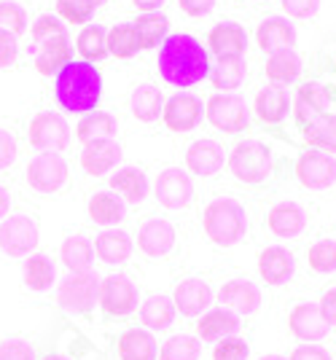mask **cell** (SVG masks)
Wrapping results in <instances>:
<instances>
[{"instance_id":"cb8c5ba5","label":"cell","mask_w":336,"mask_h":360,"mask_svg":"<svg viewBox=\"0 0 336 360\" xmlns=\"http://www.w3.org/2000/svg\"><path fill=\"white\" fill-rule=\"evenodd\" d=\"M240 328H243L240 317L218 307V309H207L205 315L199 317L197 326H194V336L202 345H215V342H221L226 336H237Z\"/></svg>"},{"instance_id":"f907efd6","label":"cell","mask_w":336,"mask_h":360,"mask_svg":"<svg viewBox=\"0 0 336 360\" xmlns=\"http://www.w3.org/2000/svg\"><path fill=\"white\" fill-rule=\"evenodd\" d=\"M19 156V143L11 129L0 127V169H8Z\"/></svg>"},{"instance_id":"91938a15","label":"cell","mask_w":336,"mask_h":360,"mask_svg":"<svg viewBox=\"0 0 336 360\" xmlns=\"http://www.w3.org/2000/svg\"><path fill=\"white\" fill-rule=\"evenodd\" d=\"M132 3H135V8H140L143 14H153L164 0H132Z\"/></svg>"},{"instance_id":"6f0895ef","label":"cell","mask_w":336,"mask_h":360,"mask_svg":"<svg viewBox=\"0 0 336 360\" xmlns=\"http://www.w3.org/2000/svg\"><path fill=\"white\" fill-rule=\"evenodd\" d=\"M178 3L188 16H205L215 6V0H178Z\"/></svg>"},{"instance_id":"8fae6325","label":"cell","mask_w":336,"mask_h":360,"mask_svg":"<svg viewBox=\"0 0 336 360\" xmlns=\"http://www.w3.org/2000/svg\"><path fill=\"white\" fill-rule=\"evenodd\" d=\"M205 116L213 124L215 129L221 132H229V135H237V132H245L247 124H250V108L245 103L240 94H213L207 100V108H205Z\"/></svg>"},{"instance_id":"836d02e7","label":"cell","mask_w":336,"mask_h":360,"mask_svg":"<svg viewBox=\"0 0 336 360\" xmlns=\"http://www.w3.org/2000/svg\"><path fill=\"white\" fill-rule=\"evenodd\" d=\"M116 129H119V121H116L113 113H108V110H89V113H84V119L78 121L76 135L86 146V143H94V140H113Z\"/></svg>"},{"instance_id":"bcb514c9","label":"cell","mask_w":336,"mask_h":360,"mask_svg":"<svg viewBox=\"0 0 336 360\" xmlns=\"http://www.w3.org/2000/svg\"><path fill=\"white\" fill-rule=\"evenodd\" d=\"M0 360H38V347L30 339L8 336L0 342Z\"/></svg>"},{"instance_id":"4dcf8cb0","label":"cell","mask_w":336,"mask_h":360,"mask_svg":"<svg viewBox=\"0 0 336 360\" xmlns=\"http://www.w3.org/2000/svg\"><path fill=\"white\" fill-rule=\"evenodd\" d=\"M175 304H172V296H164V293H153L148 299L140 304V323L146 326V330H169L172 323H175Z\"/></svg>"},{"instance_id":"5b68a950","label":"cell","mask_w":336,"mask_h":360,"mask_svg":"<svg viewBox=\"0 0 336 360\" xmlns=\"http://www.w3.org/2000/svg\"><path fill=\"white\" fill-rule=\"evenodd\" d=\"M100 293V277L94 271H67L57 285V304L73 317H92Z\"/></svg>"},{"instance_id":"603a6c76","label":"cell","mask_w":336,"mask_h":360,"mask_svg":"<svg viewBox=\"0 0 336 360\" xmlns=\"http://www.w3.org/2000/svg\"><path fill=\"white\" fill-rule=\"evenodd\" d=\"M78 162H81V169L86 175H94V178L108 175L110 169H116V165L122 162V146L116 140H94V143H86L81 148Z\"/></svg>"},{"instance_id":"83f0119b","label":"cell","mask_w":336,"mask_h":360,"mask_svg":"<svg viewBox=\"0 0 336 360\" xmlns=\"http://www.w3.org/2000/svg\"><path fill=\"white\" fill-rule=\"evenodd\" d=\"M261 51L264 54H277V51H288L296 46V27L283 16H269L259 25L256 32Z\"/></svg>"},{"instance_id":"ee69618b","label":"cell","mask_w":336,"mask_h":360,"mask_svg":"<svg viewBox=\"0 0 336 360\" xmlns=\"http://www.w3.org/2000/svg\"><path fill=\"white\" fill-rule=\"evenodd\" d=\"M27 27V11L16 0H0V30L22 35Z\"/></svg>"},{"instance_id":"11a10c76","label":"cell","mask_w":336,"mask_h":360,"mask_svg":"<svg viewBox=\"0 0 336 360\" xmlns=\"http://www.w3.org/2000/svg\"><path fill=\"white\" fill-rule=\"evenodd\" d=\"M78 342H81V336L73 333V345H65L67 349H49V352H44L38 360H84L81 347H76Z\"/></svg>"},{"instance_id":"9a60e30c","label":"cell","mask_w":336,"mask_h":360,"mask_svg":"<svg viewBox=\"0 0 336 360\" xmlns=\"http://www.w3.org/2000/svg\"><path fill=\"white\" fill-rule=\"evenodd\" d=\"M156 202L167 210H186L194 199V183L191 175L181 169V167H167L156 175V186H153Z\"/></svg>"},{"instance_id":"d6a6232c","label":"cell","mask_w":336,"mask_h":360,"mask_svg":"<svg viewBox=\"0 0 336 360\" xmlns=\"http://www.w3.org/2000/svg\"><path fill=\"white\" fill-rule=\"evenodd\" d=\"M60 258L67 271H92L94 266V245L86 234H70L62 242Z\"/></svg>"},{"instance_id":"44dd1931","label":"cell","mask_w":336,"mask_h":360,"mask_svg":"<svg viewBox=\"0 0 336 360\" xmlns=\"http://www.w3.org/2000/svg\"><path fill=\"white\" fill-rule=\"evenodd\" d=\"M27 51L32 54V65H35V70H38L41 75L60 73L62 68L70 62V57H73V46H70L67 32L51 35V38H46V41L30 46Z\"/></svg>"},{"instance_id":"52a82bcc","label":"cell","mask_w":336,"mask_h":360,"mask_svg":"<svg viewBox=\"0 0 336 360\" xmlns=\"http://www.w3.org/2000/svg\"><path fill=\"white\" fill-rule=\"evenodd\" d=\"M41 242V229L38 221L27 212H16L3 218L0 224V250L11 258H27L35 253Z\"/></svg>"},{"instance_id":"816d5d0a","label":"cell","mask_w":336,"mask_h":360,"mask_svg":"<svg viewBox=\"0 0 336 360\" xmlns=\"http://www.w3.org/2000/svg\"><path fill=\"white\" fill-rule=\"evenodd\" d=\"M283 3V11L293 19H306V16H315L321 8V0H280Z\"/></svg>"},{"instance_id":"be15d7a7","label":"cell","mask_w":336,"mask_h":360,"mask_svg":"<svg viewBox=\"0 0 336 360\" xmlns=\"http://www.w3.org/2000/svg\"><path fill=\"white\" fill-rule=\"evenodd\" d=\"M334 68H336V57H334Z\"/></svg>"},{"instance_id":"2e32d148","label":"cell","mask_w":336,"mask_h":360,"mask_svg":"<svg viewBox=\"0 0 336 360\" xmlns=\"http://www.w3.org/2000/svg\"><path fill=\"white\" fill-rule=\"evenodd\" d=\"M175 245H178V231L167 218H148L140 224L138 250L146 258H153V261L167 258L175 253Z\"/></svg>"},{"instance_id":"e0dca14e","label":"cell","mask_w":336,"mask_h":360,"mask_svg":"<svg viewBox=\"0 0 336 360\" xmlns=\"http://www.w3.org/2000/svg\"><path fill=\"white\" fill-rule=\"evenodd\" d=\"M213 288L205 277H183L175 290H172V304L175 312H181L183 317H202L210 307H213Z\"/></svg>"},{"instance_id":"5bb4252c","label":"cell","mask_w":336,"mask_h":360,"mask_svg":"<svg viewBox=\"0 0 336 360\" xmlns=\"http://www.w3.org/2000/svg\"><path fill=\"white\" fill-rule=\"evenodd\" d=\"M218 304H221V309L234 312L237 317H250L261 309L264 293H261L259 283H253L250 277H231L218 290Z\"/></svg>"},{"instance_id":"ffe728a7","label":"cell","mask_w":336,"mask_h":360,"mask_svg":"<svg viewBox=\"0 0 336 360\" xmlns=\"http://www.w3.org/2000/svg\"><path fill=\"white\" fill-rule=\"evenodd\" d=\"M296 271V255L283 245H269L259 253V274L269 288H283Z\"/></svg>"},{"instance_id":"74e56055","label":"cell","mask_w":336,"mask_h":360,"mask_svg":"<svg viewBox=\"0 0 336 360\" xmlns=\"http://www.w3.org/2000/svg\"><path fill=\"white\" fill-rule=\"evenodd\" d=\"M247 75V65L245 60H218L213 70H210V84L213 89H218V94H231L234 89H240Z\"/></svg>"},{"instance_id":"8992f818","label":"cell","mask_w":336,"mask_h":360,"mask_svg":"<svg viewBox=\"0 0 336 360\" xmlns=\"http://www.w3.org/2000/svg\"><path fill=\"white\" fill-rule=\"evenodd\" d=\"M140 304V288L129 274H108L100 280L97 307L105 320L129 317Z\"/></svg>"},{"instance_id":"7402d4cb","label":"cell","mask_w":336,"mask_h":360,"mask_svg":"<svg viewBox=\"0 0 336 360\" xmlns=\"http://www.w3.org/2000/svg\"><path fill=\"white\" fill-rule=\"evenodd\" d=\"M224 162H226L224 146L210 140V137L194 140V143L186 148V167H188L191 175H199V178L218 175V172L224 169Z\"/></svg>"},{"instance_id":"4fadbf2b","label":"cell","mask_w":336,"mask_h":360,"mask_svg":"<svg viewBox=\"0 0 336 360\" xmlns=\"http://www.w3.org/2000/svg\"><path fill=\"white\" fill-rule=\"evenodd\" d=\"M296 124L312 148L336 153V113H321L315 108L304 105L302 100H296Z\"/></svg>"},{"instance_id":"d6986e66","label":"cell","mask_w":336,"mask_h":360,"mask_svg":"<svg viewBox=\"0 0 336 360\" xmlns=\"http://www.w3.org/2000/svg\"><path fill=\"white\" fill-rule=\"evenodd\" d=\"M202 100L194 97V94H172L167 103H164V110H162V121L169 132H191L202 121Z\"/></svg>"},{"instance_id":"680465c9","label":"cell","mask_w":336,"mask_h":360,"mask_svg":"<svg viewBox=\"0 0 336 360\" xmlns=\"http://www.w3.org/2000/svg\"><path fill=\"white\" fill-rule=\"evenodd\" d=\"M11 210V191L6 186H0V218H6Z\"/></svg>"},{"instance_id":"f1b7e54d","label":"cell","mask_w":336,"mask_h":360,"mask_svg":"<svg viewBox=\"0 0 336 360\" xmlns=\"http://www.w3.org/2000/svg\"><path fill=\"white\" fill-rule=\"evenodd\" d=\"M253 110L264 124H283L290 110V97L285 86L277 84H266L264 89H259L256 100H253Z\"/></svg>"},{"instance_id":"1f68e13d","label":"cell","mask_w":336,"mask_h":360,"mask_svg":"<svg viewBox=\"0 0 336 360\" xmlns=\"http://www.w3.org/2000/svg\"><path fill=\"white\" fill-rule=\"evenodd\" d=\"M110 188L122 196L129 205H140L148 196V175L140 167H122L113 178H110Z\"/></svg>"},{"instance_id":"9f6ffc18","label":"cell","mask_w":336,"mask_h":360,"mask_svg":"<svg viewBox=\"0 0 336 360\" xmlns=\"http://www.w3.org/2000/svg\"><path fill=\"white\" fill-rule=\"evenodd\" d=\"M318 307H321V315L325 317V323L336 328V288H328L325 293L321 296L318 301Z\"/></svg>"},{"instance_id":"6da1fadb","label":"cell","mask_w":336,"mask_h":360,"mask_svg":"<svg viewBox=\"0 0 336 360\" xmlns=\"http://www.w3.org/2000/svg\"><path fill=\"white\" fill-rule=\"evenodd\" d=\"M159 75L169 86H181V89L205 81L210 75V60L205 46L186 32L164 38L159 49Z\"/></svg>"},{"instance_id":"c3c4849f","label":"cell","mask_w":336,"mask_h":360,"mask_svg":"<svg viewBox=\"0 0 336 360\" xmlns=\"http://www.w3.org/2000/svg\"><path fill=\"white\" fill-rule=\"evenodd\" d=\"M299 100L304 105L321 110V113H328V108H331V86H323L318 81H306L299 89Z\"/></svg>"},{"instance_id":"ab89813d","label":"cell","mask_w":336,"mask_h":360,"mask_svg":"<svg viewBox=\"0 0 336 360\" xmlns=\"http://www.w3.org/2000/svg\"><path fill=\"white\" fill-rule=\"evenodd\" d=\"M132 27H135L140 49H153V46H159L164 41V35L169 30V22L167 16L162 14H143L132 22Z\"/></svg>"},{"instance_id":"94428289","label":"cell","mask_w":336,"mask_h":360,"mask_svg":"<svg viewBox=\"0 0 336 360\" xmlns=\"http://www.w3.org/2000/svg\"><path fill=\"white\" fill-rule=\"evenodd\" d=\"M259 360H288L285 355H277V352H272V355H261Z\"/></svg>"},{"instance_id":"e575fe53","label":"cell","mask_w":336,"mask_h":360,"mask_svg":"<svg viewBox=\"0 0 336 360\" xmlns=\"http://www.w3.org/2000/svg\"><path fill=\"white\" fill-rule=\"evenodd\" d=\"M127 205L116 191H97L89 199V218L97 226H116L124 221Z\"/></svg>"},{"instance_id":"7dc6e473","label":"cell","mask_w":336,"mask_h":360,"mask_svg":"<svg viewBox=\"0 0 336 360\" xmlns=\"http://www.w3.org/2000/svg\"><path fill=\"white\" fill-rule=\"evenodd\" d=\"M213 360H247L250 358V345L240 339V336H226L221 342L213 345V352H210Z\"/></svg>"},{"instance_id":"9c48e42d","label":"cell","mask_w":336,"mask_h":360,"mask_svg":"<svg viewBox=\"0 0 336 360\" xmlns=\"http://www.w3.org/2000/svg\"><path fill=\"white\" fill-rule=\"evenodd\" d=\"M27 143L35 150H65L70 146V127L65 116L57 110H38L27 127Z\"/></svg>"},{"instance_id":"3957f363","label":"cell","mask_w":336,"mask_h":360,"mask_svg":"<svg viewBox=\"0 0 336 360\" xmlns=\"http://www.w3.org/2000/svg\"><path fill=\"white\" fill-rule=\"evenodd\" d=\"M205 237L215 248H234L247 234V212L234 196H215L202 210Z\"/></svg>"},{"instance_id":"ac0fdd59","label":"cell","mask_w":336,"mask_h":360,"mask_svg":"<svg viewBox=\"0 0 336 360\" xmlns=\"http://www.w3.org/2000/svg\"><path fill=\"white\" fill-rule=\"evenodd\" d=\"M309 224V215L306 210L293 202V199H280L275 202L269 212H266V229L280 237V240H293V237H302Z\"/></svg>"},{"instance_id":"d590c367","label":"cell","mask_w":336,"mask_h":360,"mask_svg":"<svg viewBox=\"0 0 336 360\" xmlns=\"http://www.w3.org/2000/svg\"><path fill=\"white\" fill-rule=\"evenodd\" d=\"M54 280H57V266H54V261L46 253L27 255V261H25V285L35 290V293H44V290H51Z\"/></svg>"},{"instance_id":"b9f144b4","label":"cell","mask_w":336,"mask_h":360,"mask_svg":"<svg viewBox=\"0 0 336 360\" xmlns=\"http://www.w3.org/2000/svg\"><path fill=\"white\" fill-rule=\"evenodd\" d=\"M105 30L100 27V25H89V27H84V30L78 32L76 38V49L78 54L84 57V62H100L103 57L108 54V44H105Z\"/></svg>"},{"instance_id":"8d00e7d4","label":"cell","mask_w":336,"mask_h":360,"mask_svg":"<svg viewBox=\"0 0 336 360\" xmlns=\"http://www.w3.org/2000/svg\"><path fill=\"white\" fill-rule=\"evenodd\" d=\"M264 73L269 78V84L285 86V84H293L299 78V73H302V60H299V54L293 49L277 51V54H269V60L264 65Z\"/></svg>"},{"instance_id":"7bdbcfd3","label":"cell","mask_w":336,"mask_h":360,"mask_svg":"<svg viewBox=\"0 0 336 360\" xmlns=\"http://www.w3.org/2000/svg\"><path fill=\"white\" fill-rule=\"evenodd\" d=\"M306 264L315 274H331L336 271V240H323L312 242L306 250Z\"/></svg>"},{"instance_id":"ba28073f","label":"cell","mask_w":336,"mask_h":360,"mask_svg":"<svg viewBox=\"0 0 336 360\" xmlns=\"http://www.w3.org/2000/svg\"><path fill=\"white\" fill-rule=\"evenodd\" d=\"M27 186L38 194H57L67 186V178H70V169H67V162L62 153H54V150H41L35 153L27 165Z\"/></svg>"},{"instance_id":"6125c7cd","label":"cell","mask_w":336,"mask_h":360,"mask_svg":"<svg viewBox=\"0 0 336 360\" xmlns=\"http://www.w3.org/2000/svg\"><path fill=\"white\" fill-rule=\"evenodd\" d=\"M100 3H105V0H94V6H100Z\"/></svg>"},{"instance_id":"277c9868","label":"cell","mask_w":336,"mask_h":360,"mask_svg":"<svg viewBox=\"0 0 336 360\" xmlns=\"http://www.w3.org/2000/svg\"><path fill=\"white\" fill-rule=\"evenodd\" d=\"M275 159L272 148L261 140H243L229 153V172L245 186H261L272 178Z\"/></svg>"},{"instance_id":"f35d334b","label":"cell","mask_w":336,"mask_h":360,"mask_svg":"<svg viewBox=\"0 0 336 360\" xmlns=\"http://www.w3.org/2000/svg\"><path fill=\"white\" fill-rule=\"evenodd\" d=\"M205 358V347L194 333H178L169 336L164 345L159 347V358L156 360H202Z\"/></svg>"},{"instance_id":"484cf974","label":"cell","mask_w":336,"mask_h":360,"mask_svg":"<svg viewBox=\"0 0 336 360\" xmlns=\"http://www.w3.org/2000/svg\"><path fill=\"white\" fill-rule=\"evenodd\" d=\"M94 255L100 258V264H108V266H122L127 264L132 253H135V242L127 231H119V229H105L94 237Z\"/></svg>"},{"instance_id":"681fc988","label":"cell","mask_w":336,"mask_h":360,"mask_svg":"<svg viewBox=\"0 0 336 360\" xmlns=\"http://www.w3.org/2000/svg\"><path fill=\"white\" fill-rule=\"evenodd\" d=\"M65 32V25H62L57 16H51V14H44V16H38L35 19V25H32V46L35 44H41V41H46V38H51V35H62Z\"/></svg>"},{"instance_id":"4316f807","label":"cell","mask_w":336,"mask_h":360,"mask_svg":"<svg viewBox=\"0 0 336 360\" xmlns=\"http://www.w3.org/2000/svg\"><path fill=\"white\" fill-rule=\"evenodd\" d=\"M116 355H119V360H156L159 358V342L151 330L124 328L116 336Z\"/></svg>"},{"instance_id":"60d3db41","label":"cell","mask_w":336,"mask_h":360,"mask_svg":"<svg viewBox=\"0 0 336 360\" xmlns=\"http://www.w3.org/2000/svg\"><path fill=\"white\" fill-rule=\"evenodd\" d=\"M105 44H108V54H113V57H119V60H129V57H135L140 51L138 35H135L132 22L116 25L113 30L108 32Z\"/></svg>"},{"instance_id":"7c38bea8","label":"cell","mask_w":336,"mask_h":360,"mask_svg":"<svg viewBox=\"0 0 336 360\" xmlns=\"http://www.w3.org/2000/svg\"><path fill=\"white\" fill-rule=\"evenodd\" d=\"M296 178L309 191H325L336 186V159L321 148L302 150L296 159Z\"/></svg>"},{"instance_id":"30bf717a","label":"cell","mask_w":336,"mask_h":360,"mask_svg":"<svg viewBox=\"0 0 336 360\" xmlns=\"http://www.w3.org/2000/svg\"><path fill=\"white\" fill-rule=\"evenodd\" d=\"M288 330L293 339H299L302 345H321L323 339L331 336V326L321 315L318 301H296L288 309Z\"/></svg>"},{"instance_id":"f5cc1de1","label":"cell","mask_w":336,"mask_h":360,"mask_svg":"<svg viewBox=\"0 0 336 360\" xmlns=\"http://www.w3.org/2000/svg\"><path fill=\"white\" fill-rule=\"evenodd\" d=\"M19 54V44H16V35L0 30V70H8L16 62Z\"/></svg>"},{"instance_id":"f6af8a7d","label":"cell","mask_w":336,"mask_h":360,"mask_svg":"<svg viewBox=\"0 0 336 360\" xmlns=\"http://www.w3.org/2000/svg\"><path fill=\"white\" fill-rule=\"evenodd\" d=\"M94 0H57V11L70 25H86L94 14Z\"/></svg>"},{"instance_id":"7a4b0ae2","label":"cell","mask_w":336,"mask_h":360,"mask_svg":"<svg viewBox=\"0 0 336 360\" xmlns=\"http://www.w3.org/2000/svg\"><path fill=\"white\" fill-rule=\"evenodd\" d=\"M54 97L70 113H89L97 110L103 97V75L92 62L70 60L54 81Z\"/></svg>"},{"instance_id":"d4e9b609","label":"cell","mask_w":336,"mask_h":360,"mask_svg":"<svg viewBox=\"0 0 336 360\" xmlns=\"http://www.w3.org/2000/svg\"><path fill=\"white\" fill-rule=\"evenodd\" d=\"M207 46L218 60H240L247 49V32L237 22H221L207 35Z\"/></svg>"},{"instance_id":"db71d44e","label":"cell","mask_w":336,"mask_h":360,"mask_svg":"<svg viewBox=\"0 0 336 360\" xmlns=\"http://www.w3.org/2000/svg\"><path fill=\"white\" fill-rule=\"evenodd\" d=\"M288 360H334V352L323 345H299L293 347Z\"/></svg>"},{"instance_id":"f546056e","label":"cell","mask_w":336,"mask_h":360,"mask_svg":"<svg viewBox=\"0 0 336 360\" xmlns=\"http://www.w3.org/2000/svg\"><path fill=\"white\" fill-rule=\"evenodd\" d=\"M129 108H132V116L143 124H153L159 121L162 110H164V94L162 89L151 84V81H143L132 89V97H129Z\"/></svg>"}]
</instances>
